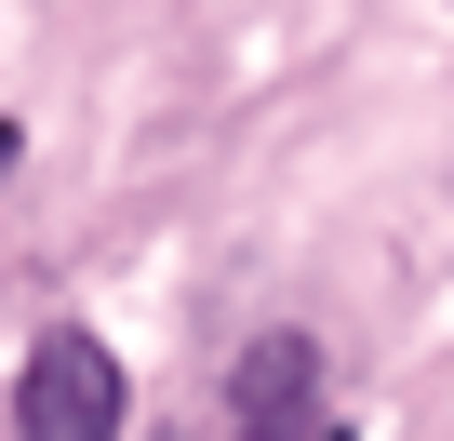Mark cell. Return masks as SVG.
Returning <instances> with one entry per match:
<instances>
[{
	"mask_svg": "<svg viewBox=\"0 0 454 441\" xmlns=\"http://www.w3.org/2000/svg\"><path fill=\"white\" fill-rule=\"evenodd\" d=\"M227 441H348L334 414H294V428H227Z\"/></svg>",
	"mask_w": 454,
	"mask_h": 441,
	"instance_id": "3957f363",
	"label": "cell"
},
{
	"mask_svg": "<svg viewBox=\"0 0 454 441\" xmlns=\"http://www.w3.org/2000/svg\"><path fill=\"white\" fill-rule=\"evenodd\" d=\"M294 414H334L321 401V335H254L227 361V428H294Z\"/></svg>",
	"mask_w": 454,
	"mask_h": 441,
	"instance_id": "7a4b0ae2",
	"label": "cell"
},
{
	"mask_svg": "<svg viewBox=\"0 0 454 441\" xmlns=\"http://www.w3.org/2000/svg\"><path fill=\"white\" fill-rule=\"evenodd\" d=\"M14 441H121V348L54 321L14 374Z\"/></svg>",
	"mask_w": 454,
	"mask_h": 441,
	"instance_id": "6da1fadb",
	"label": "cell"
}]
</instances>
